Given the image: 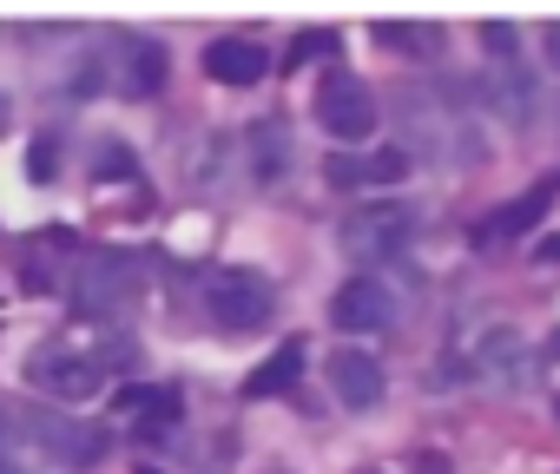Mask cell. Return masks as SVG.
Returning a JSON list of instances; mask_svg holds the SVG:
<instances>
[{
    "mask_svg": "<svg viewBox=\"0 0 560 474\" xmlns=\"http://www.w3.org/2000/svg\"><path fill=\"white\" fill-rule=\"evenodd\" d=\"M244 139H250V171H257L264 185L291 165V126H284V119H257Z\"/></svg>",
    "mask_w": 560,
    "mask_h": 474,
    "instance_id": "5bb4252c",
    "label": "cell"
},
{
    "mask_svg": "<svg viewBox=\"0 0 560 474\" xmlns=\"http://www.w3.org/2000/svg\"><path fill=\"white\" fill-rule=\"evenodd\" d=\"M330 317H337L343 330H383V323L396 317V297H389V284H376V277H350V284L330 297Z\"/></svg>",
    "mask_w": 560,
    "mask_h": 474,
    "instance_id": "9c48e42d",
    "label": "cell"
},
{
    "mask_svg": "<svg viewBox=\"0 0 560 474\" xmlns=\"http://www.w3.org/2000/svg\"><path fill=\"white\" fill-rule=\"evenodd\" d=\"M409 230H416V211L409 204H370V211H350L343 217V251L357 264H383L389 251L409 245Z\"/></svg>",
    "mask_w": 560,
    "mask_h": 474,
    "instance_id": "52a82bcc",
    "label": "cell"
},
{
    "mask_svg": "<svg viewBox=\"0 0 560 474\" xmlns=\"http://www.w3.org/2000/svg\"><path fill=\"white\" fill-rule=\"evenodd\" d=\"M330 389H337V402H350V408H376V402H383V363H376L370 349H337V356H330Z\"/></svg>",
    "mask_w": 560,
    "mask_h": 474,
    "instance_id": "8fae6325",
    "label": "cell"
},
{
    "mask_svg": "<svg viewBox=\"0 0 560 474\" xmlns=\"http://www.w3.org/2000/svg\"><path fill=\"white\" fill-rule=\"evenodd\" d=\"M540 54H547V73H560V21H547V34H540Z\"/></svg>",
    "mask_w": 560,
    "mask_h": 474,
    "instance_id": "603a6c76",
    "label": "cell"
},
{
    "mask_svg": "<svg viewBox=\"0 0 560 474\" xmlns=\"http://www.w3.org/2000/svg\"><path fill=\"white\" fill-rule=\"evenodd\" d=\"M119 86H126V93H159V86H165V47L132 34V40L119 47Z\"/></svg>",
    "mask_w": 560,
    "mask_h": 474,
    "instance_id": "4fadbf2b",
    "label": "cell"
},
{
    "mask_svg": "<svg viewBox=\"0 0 560 474\" xmlns=\"http://www.w3.org/2000/svg\"><path fill=\"white\" fill-rule=\"evenodd\" d=\"M0 474H34V454L14 448V441H0Z\"/></svg>",
    "mask_w": 560,
    "mask_h": 474,
    "instance_id": "7402d4cb",
    "label": "cell"
},
{
    "mask_svg": "<svg viewBox=\"0 0 560 474\" xmlns=\"http://www.w3.org/2000/svg\"><path fill=\"white\" fill-rule=\"evenodd\" d=\"M205 310H211V323H218V330L250 336V330H264V323H270L277 297H270V284H264V277H250V271H211V277H205Z\"/></svg>",
    "mask_w": 560,
    "mask_h": 474,
    "instance_id": "5b68a950",
    "label": "cell"
},
{
    "mask_svg": "<svg viewBox=\"0 0 560 474\" xmlns=\"http://www.w3.org/2000/svg\"><path fill=\"white\" fill-rule=\"evenodd\" d=\"M540 211H547V185H540V191H527V198H514V204H501V211L475 230V245H494V237H521V230H534V224H540Z\"/></svg>",
    "mask_w": 560,
    "mask_h": 474,
    "instance_id": "2e32d148",
    "label": "cell"
},
{
    "mask_svg": "<svg viewBox=\"0 0 560 474\" xmlns=\"http://www.w3.org/2000/svg\"><path fill=\"white\" fill-rule=\"evenodd\" d=\"M540 258H553V264H560V237H547V245H540Z\"/></svg>",
    "mask_w": 560,
    "mask_h": 474,
    "instance_id": "cb8c5ba5",
    "label": "cell"
},
{
    "mask_svg": "<svg viewBox=\"0 0 560 474\" xmlns=\"http://www.w3.org/2000/svg\"><path fill=\"white\" fill-rule=\"evenodd\" d=\"M481 47H488V106L508 126H534V73L521 60L514 21H481Z\"/></svg>",
    "mask_w": 560,
    "mask_h": 474,
    "instance_id": "7a4b0ae2",
    "label": "cell"
},
{
    "mask_svg": "<svg viewBox=\"0 0 560 474\" xmlns=\"http://www.w3.org/2000/svg\"><path fill=\"white\" fill-rule=\"evenodd\" d=\"M547 356H560V330H553V336H547Z\"/></svg>",
    "mask_w": 560,
    "mask_h": 474,
    "instance_id": "484cf974",
    "label": "cell"
},
{
    "mask_svg": "<svg viewBox=\"0 0 560 474\" xmlns=\"http://www.w3.org/2000/svg\"><path fill=\"white\" fill-rule=\"evenodd\" d=\"M27 382L54 402H93L106 389V363L93 349H73V343H40L27 356Z\"/></svg>",
    "mask_w": 560,
    "mask_h": 474,
    "instance_id": "277c9868",
    "label": "cell"
},
{
    "mask_svg": "<svg viewBox=\"0 0 560 474\" xmlns=\"http://www.w3.org/2000/svg\"><path fill=\"white\" fill-rule=\"evenodd\" d=\"M54 171H60V139H34V152H27V178L47 185Z\"/></svg>",
    "mask_w": 560,
    "mask_h": 474,
    "instance_id": "d6986e66",
    "label": "cell"
},
{
    "mask_svg": "<svg viewBox=\"0 0 560 474\" xmlns=\"http://www.w3.org/2000/svg\"><path fill=\"white\" fill-rule=\"evenodd\" d=\"M402 139L416 158H435V165H475L481 158V126L475 112L462 106V93H442V86H402L389 99Z\"/></svg>",
    "mask_w": 560,
    "mask_h": 474,
    "instance_id": "6da1fadb",
    "label": "cell"
},
{
    "mask_svg": "<svg viewBox=\"0 0 560 474\" xmlns=\"http://www.w3.org/2000/svg\"><path fill=\"white\" fill-rule=\"evenodd\" d=\"M376 40H383L389 54H409V60H429V54L442 47V34L422 27V21H376Z\"/></svg>",
    "mask_w": 560,
    "mask_h": 474,
    "instance_id": "e0dca14e",
    "label": "cell"
},
{
    "mask_svg": "<svg viewBox=\"0 0 560 474\" xmlns=\"http://www.w3.org/2000/svg\"><path fill=\"white\" fill-rule=\"evenodd\" d=\"M324 171L337 191H370V185H396L409 171V152H337Z\"/></svg>",
    "mask_w": 560,
    "mask_h": 474,
    "instance_id": "30bf717a",
    "label": "cell"
},
{
    "mask_svg": "<svg viewBox=\"0 0 560 474\" xmlns=\"http://www.w3.org/2000/svg\"><path fill=\"white\" fill-rule=\"evenodd\" d=\"M100 178H132V152L126 145H100Z\"/></svg>",
    "mask_w": 560,
    "mask_h": 474,
    "instance_id": "44dd1931",
    "label": "cell"
},
{
    "mask_svg": "<svg viewBox=\"0 0 560 474\" xmlns=\"http://www.w3.org/2000/svg\"><path fill=\"white\" fill-rule=\"evenodd\" d=\"M317 119L330 126V139H370L376 119H383V106H376V93L357 73H330L324 93H317Z\"/></svg>",
    "mask_w": 560,
    "mask_h": 474,
    "instance_id": "ba28073f",
    "label": "cell"
},
{
    "mask_svg": "<svg viewBox=\"0 0 560 474\" xmlns=\"http://www.w3.org/2000/svg\"><path fill=\"white\" fill-rule=\"evenodd\" d=\"M152 402H159V389H145V382H126V389L113 395V408H119V415H145Z\"/></svg>",
    "mask_w": 560,
    "mask_h": 474,
    "instance_id": "ffe728a7",
    "label": "cell"
},
{
    "mask_svg": "<svg viewBox=\"0 0 560 474\" xmlns=\"http://www.w3.org/2000/svg\"><path fill=\"white\" fill-rule=\"evenodd\" d=\"M21 441H27V454H47V461H60V467H93V461L106 454V435H100L93 422L34 415V408H21Z\"/></svg>",
    "mask_w": 560,
    "mask_h": 474,
    "instance_id": "8992f818",
    "label": "cell"
},
{
    "mask_svg": "<svg viewBox=\"0 0 560 474\" xmlns=\"http://www.w3.org/2000/svg\"><path fill=\"white\" fill-rule=\"evenodd\" d=\"M205 73H211L218 86H257V80L270 73V54H264L257 40H211V47H205Z\"/></svg>",
    "mask_w": 560,
    "mask_h": 474,
    "instance_id": "7c38bea8",
    "label": "cell"
},
{
    "mask_svg": "<svg viewBox=\"0 0 560 474\" xmlns=\"http://www.w3.org/2000/svg\"><path fill=\"white\" fill-rule=\"evenodd\" d=\"M298 369H304V343L270 349V356L244 376V395H250V402H264V395H277V389H291V382H298Z\"/></svg>",
    "mask_w": 560,
    "mask_h": 474,
    "instance_id": "9a60e30c",
    "label": "cell"
},
{
    "mask_svg": "<svg viewBox=\"0 0 560 474\" xmlns=\"http://www.w3.org/2000/svg\"><path fill=\"white\" fill-rule=\"evenodd\" d=\"M8 119H14V112H8V93H0V132H8Z\"/></svg>",
    "mask_w": 560,
    "mask_h": 474,
    "instance_id": "d4e9b609",
    "label": "cell"
},
{
    "mask_svg": "<svg viewBox=\"0 0 560 474\" xmlns=\"http://www.w3.org/2000/svg\"><path fill=\"white\" fill-rule=\"evenodd\" d=\"M324 54H343L337 27H304V34L291 40V54H284V73H291V67H311V60H324Z\"/></svg>",
    "mask_w": 560,
    "mask_h": 474,
    "instance_id": "ac0fdd59",
    "label": "cell"
},
{
    "mask_svg": "<svg viewBox=\"0 0 560 474\" xmlns=\"http://www.w3.org/2000/svg\"><path fill=\"white\" fill-rule=\"evenodd\" d=\"M132 291H139V271H132L126 251H86L67 277V297H73L80 317H113V310L132 304Z\"/></svg>",
    "mask_w": 560,
    "mask_h": 474,
    "instance_id": "3957f363",
    "label": "cell"
}]
</instances>
